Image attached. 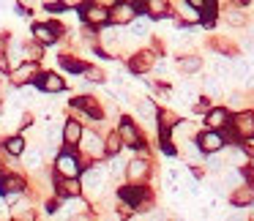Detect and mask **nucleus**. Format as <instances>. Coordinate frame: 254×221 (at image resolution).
<instances>
[{
  "label": "nucleus",
  "mask_w": 254,
  "mask_h": 221,
  "mask_svg": "<svg viewBox=\"0 0 254 221\" xmlns=\"http://www.w3.org/2000/svg\"><path fill=\"white\" fill-rule=\"evenodd\" d=\"M131 33L137 36V39H139V36H145V33H148V22H145V19H137V22L131 25Z\"/></svg>",
  "instance_id": "obj_33"
},
{
  "label": "nucleus",
  "mask_w": 254,
  "mask_h": 221,
  "mask_svg": "<svg viewBox=\"0 0 254 221\" xmlns=\"http://www.w3.org/2000/svg\"><path fill=\"white\" fill-rule=\"evenodd\" d=\"M148 11L153 14V17H164V14H167V3H164V0H148Z\"/></svg>",
  "instance_id": "obj_24"
},
{
  "label": "nucleus",
  "mask_w": 254,
  "mask_h": 221,
  "mask_svg": "<svg viewBox=\"0 0 254 221\" xmlns=\"http://www.w3.org/2000/svg\"><path fill=\"white\" fill-rule=\"evenodd\" d=\"M55 166H58V175H63V177H77L79 175V161H77V156L68 153V150L58 156Z\"/></svg>",
  "instance_id": "obj_1"
},
{
  "label": "nucleus",
  "mask_w": 254,
  "mask_h": 221,
  "mask_svg": "<svg viewBox=\"0 0 254 221\" xmlns=\"http://www.w3.org/2000/svg\"><path fill=\"white\" fill-rule=\"evenodd\" d=\"M88 74H90V79H93V82H104V74H101L99 68H88Z\"/></svg>",
  "instance_id": "obj_38"
},
{
  "label": "nucleus",
  "mask_w": 254,
  "mask_h": 221,
  "mask_svg": "<svg viewBox=\"0 0 254 221\" xmlns=\"http://www.w3.org/2000/svg\"><path fill=\"white\" fill-rule=\"evenodd\" d=\"M121 197L126 199L128 205H137L142 199V188H121Z\"/></svg>",
  "instance_id": "obj_23"
},
{
  "label": "nucleus",
  "mask_w": 254,
  "mask_h": 221,
  "mask_svg": "<svg viewBox=\"0 0 254 221\" xmlns=\"http://www.w3.org/2000/svg\"><path fill=\"white\" fill-rule=\"evenodd\" d=\"M121 172H123V164H121V159H115L110 164V175H121Z\"/></svg>",
  "instance_id": "obj_36"
},
{
  "label": "nucleus",
  "mask_w": 254,
  "mask_h": 221,
  "mask_svg": "<svg viewBox=\"0 0 254 221\" xmlns=\"http://www.w3.org/2000/svg\"><path fill=\"white\" fill-rule=\"evenodd\" d=\"M227 120H230V112H227V110H210L208 115H205L208 128H224Z\"/></svg>",
  "instance_id": "obj_13"
},
{
  "label": "nucleus",
  "mask_w": 254,
  "mask_h": 221,
  "mask_svg": "<svg viewBox=\"0 0 254 221\" xmlns=\"http://www.w3.org/2000/svg\"><path fill=\"white\" fill-rule=\"evenodd\" d=\"M58 60H61V66L66 68V71H74V74H77V71H85V66H82V63L71 60V57H63V55H61Z\"/></svg>",
  "instance_id": "obj_26"
},
{
  "label": "nucleus",
  "mask_w": 254,
  "mask_h": 221,
  "mask_svg": "<svg viewBox=\"0 0 254 221\" xmlns=\"http://www.w3.org/2000/svg\"><path fill=\"white\" fill-rule=\"evenodd\" d=\"M36 74H39V66H36V63H19V66L14 68V82H17V85L30 82Z\"/></svg>",
  "instance_id": "obj_9"
},
{
  "label": "nucleus",
  "mask_w": 254,
  "mask_h": 221,
  "mask_svg": "<svg viewBox=\"0 0 254 221\" xmlns=\"http://www.w3.org/2000/svg\"><path fill=\"white\" fill-rule=\"evenodd\" d=\"M145 175H148V161L134 159L131 164H128V180H142Z\"/></svg>",
  "instance_id": "obj_17"
},
{
  "label": "nucleus",
  "mask_w": 254,
  "mask_h": 221,
  "mask_svg": "<svg viewBox=\"0 0 254 221\" xmlns=\"http://www.w3.org/2000/svg\"><path fill=\"white\" fill-rule=\"evenodd\" d=\"M232 3H235V6H249L252 0H232Z\"/></svg>",
  "instance_id": "obj_42"
},
{
  "label": "nucleus",
  "mask_w": 254,
  "mask_h": 221,
  "mask_svg": "<svg viewBox=\"0 0 254 221\" xmlns=\"http://www.w3.org/2000/svg\"><path fill=\"white\" fill-rule=\"evenodd\" d=\"M227 22H230V25H238V28H241V25H246V14H241L238 8H232V11L227 14Z\"/></svg>",
  "instance_id": "obj_29"
},
{
  "label": "nucleus",
  "mask_w": 254,
  "mask_h": 221,
  "mask_svg": "<svg viewBox=\"0 0 254 221\" xmlns=\"http://www.w3.org/2000/svg\"><path fill=\"white\" fill-rule=\"evenodd\" d=\"M110 19L115 25H126V22H131L134 19V6L131 3H121V6H112V14H110Z\"/></svg>",
  "instance_id": "obj_8"
},
{
  "label": "nucleus",
  "mask_w": 254,
  "mask_h": 221,
  "mask_svg": "<svg viewBox=\"0 0 254 221\" xmlns=\"http://www.w3.org/2000/svg\"><path fill=\"white\" fill-rule=\"evenodd\" d=\"M79 145H82V150L88 156H104V142H101V137H99V134H93V131H85V128H82Z\"/></svg>",
  "instance_id": "obj_3"
},
{
  "label": "nucleus",
  "mask_w": 254,
  "mask_h": 221,
  "mask_svg": "<svg viewBox=\"0 0 254 221\" xmlns=\"http://www.w3.org/2000/svg\"><path fill=\"white\" fill-rule=\"evenodd\" d=\"M79 137H82L79 120H66V126H63V139H66V145H79Z\"/></svg>",
  "instance_id": "obj_12"
},
{
  "label": "nucleus",
  "mask_w": 254,
  "mask_h": 221,
  "mask_svg": "<svg viewBox=\"0 0 254 221\" xmlns=\"http://www.w3.org/2000/svg\"><path fill=\"white\" fill-rule=\"evenodd\" d=\"M107 153H112V156H115L118 153V150H121V134H112V137L110 139H107Z\"/></svg>",
  "instance_id": "obj_31"
},
{
  "label": "nucleus",
  "mask_w": 254,
  "mask_h": 221,
  "mask_svg": "<svg viewBox=\"0 0 254 221\" xmlns=\"http://www.w3.org/2000/svg\"><path fill=\"white\" fill-rule=\"evenodd\" d=\"M191 8H197V11H205V14H210L213 11V0H186Z\"/></svg>",
  "instance_id": "obj_25"
},
{
  "label": "nucleus",
  "mask_w": 254,
  "mask_h": 221,
  "mask_svg": "<svg viewBox=\"0 0 254 221\" xmlns=\"http://www.w3.org/2000/svg\"><path fill=\"white\" fill-rule=\"evenodd\" d=\"M208 166H210L213 172H219V169H224V161H221L219 156H210V159H208Z\"/></svg>",
  "instance_id": "obj_35"
},
{
  "label": "nucleus",
  "mask_w": 254,
  "mask_h": 221,
  "mask_svg": "<svg viewBox=\"0 0 254 221\" xmlns=\"http://www.w3.org/2000/svg\"><path fill=\"white\" fill-rule=\"evenodd\" d=\"M74 107H79V110H85L90 117H101V110L96 107L93 99H74Z\"/></svg>",
  "instance_id": "obj_19"
},
{
  "label": "nucleus",
  "mask_w": 254,
  "mask_h": 221,
  "mask_svg": "<svg viewBox=\"0 0 254 221\" xmlns=\"http://www.w3.org/2000/svg\"><path fill=\"white\" fill-rule=\"evenodd\" d=\"M82 17H85V22H90V25H104L107 19H110V14H107V8H101V6H88L82 11Z\"/></svg>",
  "instance_id": "obj_11"
},
{
  "label": "nucleus",
  "mask_w": 254,
  "mask_h": 221,
  "mask_svg": "<svg viewBox=\"0 0 254 221\" xmlns=\"http://www.w3.org/2000/svg\"><path fill=\"white\" fill-rule=\"evenodd\" d=\"M25 164H28L30 169H39V164H41V150H28V153H25Z\"/></svg>",
  "instance_id": "obj_27"
},
{
  "label": "nucleus",
  "mask_w": 254,
  "mask_h": 221,
  "mask_svg": "<svg viewBox=\"0 0 254 221\" xmlns=\"http://www.w3.org/2000/svg\"><path fill=\"white\" fill-rule=\"evenodd\" d=\"M79 191H82V186L77 183V177H63V175H58V194H61V197L77 199Z\"/></svg>",
  "instance_id": "obj_5"
},
{
  "label": "nucleus",
  "mask_w": 254,
  "mask_h": 221,
  "mask_svg": "<svg viewBox=\"0 0 254 221\" xmlns=\"http://www.w3.org/2000/svg\"><path fill=\"white\" fill-rule=\"evenodd\" d=\"M137 112H139V117H145V120H153V117H156V104L145 99V101H139V104H137Z\"/></svg>",
  "instance_id": "obj_21"
},
{
  "label": "nucleus",
  "mask_w": 254,
  "mask_h": 221,
  "mask_svg": "<svg viewBox=\"0 0 254 221\" xmlns=\"http://www.w3.org/2000/svg\"><path fill=\"white\" fill-rule=\"evenodd\" d=\"M25 3H33V0H25Z\"/></svg>",
  "instance_id": "obj_44"
},
{
  "label": "nucleus",
  "mask_w": 254,
  "mask_h": 221,
  "mask_svg": "<svg viewBox=\"0 0 254 221\" xmlns=\"http://www.w3.org/2000/svg\"><path fill=\"white\" fill-rule=\"evenodd\" d=\"M254 202V188L252 186H241L235 194H232V205L243 208V205H252Z\"/></svg>",
  "instance_id": "obj_16"
},
{
  "label": "nucleus",
  "mask_w": 254,
  "mask_h": 221,
  "mask_svg": "<svg viewBox=\"0 0 254 221\" xmlns=\"http://www.w3.org/2000/svg\"><path fill=\"white\" fill-rule=\"evenodd\" d=\"M241 101H243V96H241V93H232V96H230V104H232V107H238Z\"/></svg>",
  "instance_id": "obj_40"
},
{
  "label": "nucleus",
  "mask_w": 254,
  "mask_h": 221,
  "mask_svg": "<svg viewBox=\"0 0 254 221\" xmlns=\"http://www.w3.org/2000/svg\"><path fill=\"white\" fill-rule=\"evenodd\" d=\"M178 68H181V71H186V74H194V71H199V68H202V57H197V55L178 57Z\"/></svg>",
  "instance_id": "obj_15"
},
{
  "label": "nucleus",
  "mask_w": 254,
  "mask_h": 221,
  "mask_svg": "<svg viewBox=\"0 0 254 221\" xmlns=\"http://www.w3.org/2000/svg\"><path fill=\"white\" fill-rule=\"evenodd\" d=\"M61 137H63V126H50L47 128V139H50V142H58Z\"/></svg>",
  "instance_id": "obj_34"
},
{
  "label": "nucleus",
  "mask_w": 254,
  "mask_h": 221,
  "mask_svg": "<svg viewBox=\"0 0 254 221\" xmlns=\"http://www.w3.org/2000/svg\"><path fill=\"white\" fill-rule=\"evenodd\" d=\"M123 3H131V6H134V0H123Z\"/></svg>",
  "instance_id": "obj_43"
},
{
  "label": "nucleus",
  "mask_w": 254,
  "mask_h": 221,
  "mask_svg": "<svg viewBox=\"0 0 254 221\" xmlns=\"http://www.w3.org/2000/svg\"><path fill=\"white\" fill-rule=\"evenodd\" d=\"M22 188H25V183L19 180L17 175H8V177L0 180V191H3V194H8V191H19V194H22Z\"/></svg>",
  "instance_id": "obj_18"
},
{
  "label": "nucleus",
  "mask_w": 254,
  "mask_h": 221,
  "mask_svg": "<svg viewBox=\"0 0 254 221\" xmlns=\"http://www.w3.org/2000/svg\"><path fill=\"white\" fill-rule=\"evenodd\" d=\"M0 55H6V39L0 36Z\"/></svg>",
  "instance_id": "obj_41"
},
{
  "label": "nucleus",
  "mask_w": 254,
  "mask_h": 221,
  "mask_svg": "<svg viewBox=\"0 0 254 221\" xmlns=\"http://www.w3.org/2000/svg\"><path fill=\"white\" fill-rule=\"evenodd\" d=\"M33 36H36V41H39L41 47L55 44V41H58V28H55V25H36Z\"/></svg>",
  "instance_id": "obj_7"
},
{
  "label": "nucleus",
  "mask_w": 254,
  "mask_h": 221,
  "mask_svg": "<svg viewBox=\"0 0 254 221\" xmlns=\"http://www.w3.org/2000/svg\"><path fill=\"white\" fill-rule=\"evenodd\" d=\"M232 74H235L238 79H246L249 77V66L243 60H235V63H232Z\"/></svg>",
  "instance_id": "obj_30"
},
{
  "label": "nucleus",
  "mask_w": 254,
  "mask_h": 221,
  "mask_svg": "<svg viewBox=\"0 0 254 221\" xmlns=\"http://www.w3.org/2000/svg\"><path fill=\"white\" fill-rule=\"evenodd\" d=\"M205 85H208V93H210V96H219V93H221L219 82H213V79H208V82H205Z\"/></svg>",
  "instance_id": "obj_37"
},
{
  "label": "nucleus",
  "mask_w": 254,
  "mask_h": 221,
  "mask_svg": "<svg viewBox=\"0 0 254 221\" xmlns=\"http://www.w3.org/2000/svg\"><path fill=\"white\" fill-rule=\"evenodd\" d=\"M235 134L243 139H252L254 137V115L252 112H241L235 117Z\"/></svg>",
  "instance_id": "obj_6"
},
{
  "label": "nucleus",
  "mask_w": 254,
  "mask_h": 221,
  "mask_svg": "<svg viewBox=\"0 0 254 221\" xmlns=\"http://www.w3.org/2000/svg\"><path fill=\"white\" fill-rule=\"evenodd\" d=\"M121 139H123V142H128L131 148H142V139H139L137 128H134L128 120H123V126H121Z\"/></svg>",
  "instance_id": "obj_14"
},
{
  "label": "nucleus",
  "mask_w": 254,
  "mask_h": 221,
  "mask_svg": "<svg viewBox=\"0 0 254 221\" xmlns=\"http://www.w3.org/2000/svg\"><path fill=\"white\" fill-rule=\"evenodd\" d=\"M118 0H93V6H101V8H112Z\"/></svg>",
  "instance_id": "obj_39"
},
{
  "label": "nucleus",
  "mask_w": 254,
  "mask_h": 221,
  "mask_svg": "<svg viewBox=\"0 0 254 221\" xmlns=\"http://www.w3.org/2000/svg\"><path fill=\"white\" fill-rule=\"evenodd\" d=\"M104 169H99V166H93V169L85 172V191L88 194H101V188H104Z\"/></svg>",
  "instance_id": "obj_4"
},
{
  "label": "nucleus",
  "mask_w": 254,
  "mask_h": 221,
  "mask_svg": "<svg viewBox=\"0 0 254 221\" xmlns=\"http://www.w3.org/2000/svg\"><path fill=\"white\" fill-rule=\"evenodd\" d=\"M3 148H6L8 156H19V153H25V139L22 137H8Z\"/></svg>",
  "instance_id": "obj_20"
},
{
  "label": "nucleus",
  "mask_w": 254,
  "mask_h": 221,
  "mask_svg": "<svg viewBox=\"0 0 254 221\" xmlns=\"http://www.w3.org/2000/svg\"><path fill=\"white\" fill-rule=\"evenodd\" d=\"M36 82H39V88L47 90V93H61L63 90V79L58 77V74H44V77H39Z\"/></svg>",
  "instance_id": "obj_10"
},
{
  "label": "nucleus",
  "mask_w": 254,
  "mask_h": 221,
  "mask_svg": "<svg viewBox=\"0 0 254 221\" xmlns=\"http://www.w3.org/2000/svg\"><path fill=\"white\" fill-rule=\"evenodd\" d=\"M241 180H243V172H238V169H232V172H227V175H224L227 186H238Z\"/></svg>",
  "instance_id": "obj_32"
},
{
  "label": "nucleus",
  "mask_w": 254,
  "mask_h": 221,
  "mask_svg": "<svg viewBox=\"0 0 254 221\" xmlns=\"http://www.w3.org/2000/svg\"><path fill=\"white\" fill-rule=\"evenodd\" d=\"M197 145H199V148L205 150V153H219V150L224 148V137H221V134H219V128H210V131L199 134Z\"/></svg>",
  "instance_id": "obj_2"
},
{
  "label": "nucleus",
  "mask_w": 254,
  "mask_h": 221,
  "mask_svg": "<svg viewBox=\"0 0 254 221\" xmlns=\"http://www.w3.org/2000/svg\"><path fill=\"white\" fill-rule=\"evenodd\" d=\"M213 71H216V77H230V74H232V66H230L227 60H221V57H219V60L213 63Z\"/></svg>",
  "instance_id": "obj_28"
},
{
  "label": "nucleus",
  "mask_w": 254,
  "mask_h": 221,
  "mask_svg": "<svg viewBox=\"0 0 254 221\" xmlns=\"http://www.w3.org/2000/svg\"><path fill=\"white\" fill-rule=\"evenodd\" d=\"M150 63H153V55H150V52H142V55H137L131 60V68H134V71H145Z\"/></svg>",
  "instance_id": "obj_22"
}]
</instances>
